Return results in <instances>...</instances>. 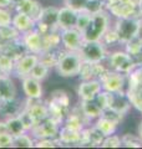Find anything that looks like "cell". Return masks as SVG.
Returning <instances> with one entry per match:
<instances>
[{"label": "cell", "mask_w": 142, "mask_h": 149, "mask_svg": "<svg viewBox=\"0 0 142 149\" xmlns=\"http://www.w3.org/2000/svg\"><path fill=\"white\" fill-rule=\"evenodd\" d=\"M102 10H106L105 4H103V0H87L85 11H87L89 14H91L92 15V14L100 13Z\"/></svg>", "instance_id": "ab89813d"}, {"label": "cell", "mask_w": 142, "mask_h": 149, "mask_svg": "<svg viewBox=\"0 0 142 149\" xmlns=\"http://www.w3.org/2000/svg\"><path fill=\"white\" fill-rule=\"evenodd\" d=\"M101 116L106 117L107 119L112 120V122L115 123V124H117V125H120V124L122 123V120H124V118H125V116L122 114V113H120V112H117V111L112 109V108H106V109H103Z\"/></svg>", "instance_id": "f35d334b"}, {"label": "cell", "mask_w": 142, "mask_h": 149, "mask_svg": "<svg viewBox=\"0 0 142 149\" xmlns=\"http://www.w3.org/2000/svg\"><path fill=\"white\" fill-rule=\"evenodd\" d=\"M15 68V60L6 54L0 52V73L11 74Z\"/></svg>", "instance_id": "1f68e13d"}, {"label": "cell", "mask_w": 142, "mask_h": 149, "mask_svg": "<svg viewBox=\"0 0 142 149\" xmlns=\"http://www.w3.org/2000/svg\"><path fill=\"white\" fill-rule=\"evenodd\" d=\"M81 63L82 58L80 56L79 51H66L64 49H60L55 70L61 77H75L79 76Z\"/></svg>", "instance_id": "7a4b0ae2"}, {"label": "cell", "mask_w": 142, "mask_h": 149, "mask_svg": "<svg viewBox=\"0 0 142 149\" xmlns=\"http://www.w3.org/2000/svg\"><path fill=\"white\" fill-rule=\"evenodd\" d=\"M49 72H50V68L39 60V62H37L34 66V68L31 70L29 76H31L32 78H35V80H37V81L42 82L47 76H49Z\"/></svg>", "instance_id": "d6a6232c"}, {"label": "cell", "mask_w": 142, "mask_h": 149, "mask_svg": "<svg viewBox=\"0 0 142 149\" xmlns=\"http://www.w3.org/2000/svg\"><path fill=\"white\" fill-rule=\"evenodd\" d=\"M21 1H24V0H10V3H11V8L14 9L16 5H19V4H20Z\"/></svg>", "instance_id": "c3c4849f"}, {"label": "cell", "mask_w": 142, "mask_h": 149, "mask_svg": "<svg viewBox=\"0 0 142 149\" xmlns=\"http://www.w3.org/2000/svg\"><path fill=\"white\" fill-rule=\"evenodd\" d=\"M120 147H122L121 136H118L116 133L106 136L101 143V148H120Z\"/></svg>", "instance_id": "d590c367"}, {"label": "cell", "mask_w": 142, "mask_h": 149, "mask_svg": "<svg viewBox=\"0 0 142 149\" xmlns=\"http://www.w3.org/2000/svg\"><path fill=\"white\" fill-rule=\"evenodd\" d=\"M86 4H87V0H69V1L65 3V5H67L71 9L80 13V11H85Z\"/></svg>", "instance_id": "f6af8a7d"}, {"label": "cell", "mask_w": 142, "mask_h": 149, "mask_svg": "<svg viewBox=\"0 0 142 149\" xmlns=\"http://www.w3.org/2000/svg\"><path fill=\"white\" fill-rule=\"evenodd\" d=\"M59 141L63 143V146L65 144H74V146H80L81 142V130H74L70 129L65 125H61L58 133Z\"/></svg>", "instance_id": "d4e9b609"}, {"label": "cell", "mask_w": 142, "mask_h": 149, "mask_svg": "<svg viewBox=\"0 0 142 149\" xmlns=\"http://www.w3.org/2000/svg\"><path fill=\"white\" fill-rule=\"evenodd\" d=\"M142 19L140 16H130L116 19L112 25V29L115 30L116 35L120 41V45H125L131 39L137 36L138 34V27Z\"/></svg>", "instance_id": "5b68a950"}, {"label": "cell", "mask_w": 142, "mask_h": 149, "mask_svg": "<svg viewBox=\"0 0 142 149\" xmlns=\"http://www.w3.org/2000/svg\"><path fill=\"white\" fill-rule=\"evenodd\" d=\"M35 141L36 139L31 136V133L29 134V132H25L14 137L13 148H32L35 147Z\"/></svg>", "instance_id": "4dcf8cb0"}, {"label": "cell", "mask_w": 142, "mask_h": 149, "mask_svg": "<svg viewBox=\"0 0 142 149\" xmlns=\"http://www.w3.org/2000/svg\"><path fill=\"white\" fill-rule=\"evenodd\" d=\"M101 41H102V44L105 45L106 47H111V46H115V45H120V41H118V37L116 35L115 30L112 29V25H111L110 29L105 32V35L102 36Z\"/></svg>", "instance_id": "8d00e7d4"}, {"label": "cell", "mask_w": 142, "mask_h": 149, "mask_svg": "<svg viewBox=\"0 0 142 149\" xmlns=\"http://www.w3.org/2000/svg\"><path fill=\"white\" fill-rule=\"evenodd\" d=\"M108 70L107 66L103 65V62L100 63H92L89 61H82L81 67H80V72L79 76L81 78V81H86V80H92V78H100L105 74V72Z\"/></svg>", "instance_id": "2e32d148"}, {"label": "cell", "mask_w": 142, "mask_h": 149, "mask_svg": "<svg viewBox=\"0 0 142 149\" xmlns=\"http://www.w3.org/2000/svg\"><path fill=\"white\" fill-rule=\"evenodd\" d=\"M5 127H6V130L13 137H16L19 134H22V133L26 132L25 125H24L21 118L19 117V114L8 117L5 119Z\"/></svg>", "instance_id": "484cf974"}, {"label": "cell", "mask_w": 142, "mask_h": 149, "mask_svg": "<svg viewBox=\"0 0 142 149\" xmlns=\"http://www.w3.org/2000/svg\"><path fill=\"white\" fill-rule=\"evenodd\" d=\"M79 13L74 9H71L67 5H64L59 8V14H58V26L59 30H65V29H72L76 27V21H77Z\"/></svg>", "instance_id": "d6986e66"}, {"label": "cell", "mask_w": 142, "mask_h": 149, "mask_svg": "<svg viewBox=\"0 0 142 149\" xmlns=\"http://www.w3.org/2000/svg\"><path fill=\"white\" fill-rule=\"evenodd\" d=\"M102 91L101 81L97 78L81 81L77 87V96L80 101H92Z\"/></svg>", "instance_id": "9a60e30c"}, {"label": "cell", "mask_w": 142, "mask_h": 149, "mask_svg": "<svg viewBox=\"0 0 142 149\" xmlns=\"http://www.w3.org/2000/svg\"><path fill=\"white\" fill-rule=\"evenodd\" d=\"M90 19H91V14H89L87 11H80L76 21V29L82 32L87 27Z\"/></svg>", "instance_id": "7bdbcfd3"}, {"label": "cell", "mask_w": 142, "mask_h": 149, "mask_svg": "<svg viewBox=\"0 0 142 149\" xmlns=\"http://www.w3.org/2000/svg\"><path fill=\"white\" fill-rule=\"evenodd\" d=\"M117 112H120L124 116H126L132 108V104L129 100V97L126 95V91L121 92H111V100H110V107Z\"/></svg>", "instance_id": "7402d4cb"}, {"label": "cell", "mask_w": 142, "mask_h": 149, "mask_svg": "<svg viewBox=\"0 0 142 149\" xmlns=\"http://www.w3.org/2000/svg\"><path fill=\"white\" fill-rule=\"evenodd\" d=\"M39 55L32 54V52H26L21 57H19L15 61V68H14V74L20 78L29 76L31 70L34 68L35 65L39 62Z\"/></svg>", "instance_id": "7c38bea8"}, {"label": "cell", "mask_w": 142, "mask_h": 149, "mask_svg": "<svg viewBox=\"0 0 142 149\" xmlns=\"http://www.w3.org/2000/svg\"><path fill=\"white\" fill-rule=\"evenodd\" d=\"M66 1H69V0H64V3H66Z\"/></svg>", "instance_id": "f5cc1de1"}, {"label": "cell", "mask_w": 142, "mask_h": 149, "mask_svg": "<svg viewBox=\"0 0 142 149\" xmlns=\"http://www.w3.org/2000/svg\"><path fill=\"white\" fill-rule=\"evenodd\" d=\"M79 107H80L82 114L86 117V119L89 120V122H93V120H96L98 117H101V114H102L101 107L95 102V100H92V101H80Z\"/></svg>", "instance_id": "cb8c5ba5"}, {"label": "cell", "mask_w": 142, "mask_h": 149, "mask_svg": "<svg viewBox=\"0 0 142 149\" xmlns=\"http://www.w3.org/2000/svg\"><path fill=\"white\" fill-rule=\"evenodd\" d=\"M137 15L142 19V0H137Z\"/></svg>", "instance_id": "bcb514c9"}, {"label": "cell", "mask_w": 142, "mask_h": 149, "mask_svg": "<svg viewBox=\"0 0 142 149\" xmlns=\"http://www.w3.org/2000/svg\"><path fill=\"white\" fill-rule=\"evenodd\" d=\"M16 86L10 74H0V100L1 103L16 100Z\"/></svg>", "instance_id": "ffe728a7"}, {"label": "cell", "mask_w": 142, "mask_h": 149, "mask_svg": "<svg viewBox=\"0 0 142 149\" xmlns=\"http://www.w3.org/2000/svg\"><path fill=\"white\" fill-rule=\"evenodd\" d=\"M93 125L96 127L100 132L103 134V136H110V134H113L116 133V130L118 128V125L115 124L112 122V120L107 119L106 117H103V116H101V117H98L96 120H95Z\"/></svg>", "instance_id": "f1b7e54d"}, {"label": "cell", "mask_w": 142, "mask_h": 149, "mask_svg": "<svg viewBox=\"0 0 142 149\" xmlns=\"http://www.w3.org/2000/svg\"><path fill=\"white\" fill-rule=\"evenodd\" d=\"M61 47L66 51H79L84 42L82 32L76 27L60 30Z\"/></svg>", "instance_id": "8fae6325"}, {"label": "cell", "mask_w": 142, "mask_h": 149, "mask_svg": "<svg viewBox=\"0 0 142 149\" xmlns=\"http://www.w3.org/2000/svg\"><path fill=\"white\" fill-rule=\"evenodd\" d=\"M102 90L107 92H121L126 91L127 86V76L121 72L113 71V70L108 68L105 72V74L100 78Z\"/></svg>", "instance_id": "ba28073f"}, {"label": "cell", "mask_w": 142, "mask_h": 149, "mask_svg": "<svg viewBox=\"0 0 142 149\" xmlns=\"http://www.w3.org/2000/svg\"><path fill=\"white\" fill-rule=\"evenodd\" d=\"M121 142H122V147H127V148H141L142 147V142L138 137V134L125 133L124 136H121Z\"/></svg>", "instance_id": "836d02e7"}, {"label": "cell", "mask_w": 142, "mask_h": 149, "mask_svg": "<svg viewBox=\"0 0 142 149\" xmlns=\"http://www.w3.org/2000/svg\"><path fill=\"white\" fill-rule=\"evenodd\" d=\"M58 14H59V8H56V6L50 5V6L42 8L40 16L36 20L35 30H37L42 35H46L51 31L59 30Z\"/></svg>", "instance_id": "52a82bcc"}, {"label": "cell", "mask_w": 142, "mask_h": 149, "mask_svg": "<svg viewBox=\"0 0 142 149\" xmlns=\"http://www.w3.org/2000/svg\"><path fill=\"white\" fill-rule=\"evenodd\" d=\"M21 88L26 98L29 100H41L42 98V85L40 81L32 78L31 76H26L21 78Z\"/></svg>", "instance_id": "ac0fdd59"}, {"label": "cell", "mask_w": 142, "mask_h": 149, "mask_svg": "<svg viewBox=\"0 0 142 149\" xmlns=\"http://www.w3.org/2000/svg\"><path fill=\"white\" fill-rule=\"evenodd\" d=\"M107 67L113 70V71L121 72L129 76V74L134 71L137 67V62L135 61V58L127 52L124 49H118V50H113L111 52H108L107 55Z\"/></svg>", "instance_id": "277c9868"}, {"label": "cell", "mask_w": 142, "mask_h": 149, "mask_svg": "<svg viewBox=\"0 0 142 149\" xmlns=\"http://www.w3.org/2000/svg\"><path fill=\"white\" fill-rule=\"evenodd\" d=\"M49 100L50 101H54V102H56V103H59V104H63L65 107H70V104H71L70 96L65 91H63V90H56V91H54L50 95V98Z\"/></svg>", "instance_id": "e575fe53"}, {"label": "cell", "mask_w": 142, "mask_h": 149, "mask_svg": "<svg viewBox=\"0 0 142 149\" xmlns=\"http://www.w3.org/2000/svg\"><path fill=\"white\" fill-rule=\"evenodd\" d=\"M22 109L26 111V113L30 116V118L34 120L35 125L49 117V108L47 104L41 102V100H29L27 98L26 103L24 104Z\"/></svg>", "instance_id": "5bb4252c"}, {"label": "cell", "mask_w": 142, "mask_h": 149, "mask_svg": "<svg viewBox=\"0 0 142 149\" xmlns=\"http://www.w3.org/2000/svg\"><path fill=\"white\" fill-rule=\"evenodd\" d=\"M20 34L13 25L5 27H0V49H3L9 42H13L18 39H20Z\"/></svg>", "instance_id": "83f0119b"}, {"label": "cell", "mask_w": 142, "mask_h": 149, "mask_svg": "<svg viewBox=\"0 0 142 149\" xmlns=\"http://www.w3.org/2000/svg\"><path fill=\"white\" fill-rule=\"evenodd\" d=\"M106 11L115 19L138 16L137 15V0H118L113 5L108 6Z\"/></svg>", "instance_id": "30bf717a"}, {"label": "cell", "mask_w": 142, "mask_h": 149, "mask_svg": "<svg viewBox=\"0 0 142 149\" xmlns=\"http://www.w3.org/2000/svg\"><path fill=\"white\" fill-rule=\"evenodd\" d=\"M89 123H91V122H89L86 119V117L82 114V112L77 104L76 107H74L72 109H70L63 125H65V127H67L70 129H74V130H82L84 128L87 127Z\"/></svg>", "instance_id": "e0dca14e"}, {"label": "cell", "mask_w": 142, "mask_h": 149, "mask_svg": "<svg viewBox=\"0 0 142 149\" xmlns=\"http://www.w3.org/2000/svg\"><path fill=\"white\" fill-rule=\"evenodd\" d=\"M126 95L132 107L142 114V65H137V67L127 76Z\"/></svg>", "instance_id": "3957f363"}, {"label": "cell", "mask_w": 142, "mask_h": 149, "mask_svg": "<svg viewBox=\"0 0 142 149\" xmlns=\"http://www.w3.org/2000/svg\"><path fill=\"white\" fill-rule=\"evenodd\" d=\"M124 46H125L124 49L135 58L137 65H140L141 63V55H142V39L141 37H138V36L134 37V39H131L129 42H126Z\"/></svg>", "instance_id": "4316f807"}, {"label": "cell", "mask_w": 142, "mask_h": 149, "mask_svg": "<svg viewBox=\"0 0 142 149\" xmlns=\"http://www.w3.org/2000/svg\"><path fill=\"white\" fill-rule=\"evenodd\" d=\"M61 49V47H60ZM60 49L58 50H47L44 51L39 55V58L42 63H45L50 70L56 67V63H58V58H59V52Z\"/></svg>", "instance_id": "f546056e"}, {"label": "cell", "mask_w": 142, "mask_h": 149, "mask_svg": "<svg viewBox=\"0 0 142 149\" xmlns=\"http://www.w3.org/2000/svg\"><path fill=\"white\" fill-rule=\"evenodd\" d=\"M137 36L142 39V20H141V24H140V27H138V34H137Z\"/></svg>", "instance_id": "816d5d0a"}, {"label": "cell", "mask_w": 142, "mask_h": 149, "mask_svg": "<svg viewBox=\"0 0 142 149\" xmlns=\"http://www.w3.org/2000/svg\"><path fill=\"white\" fill-rule=\"evenodd\" d=\"M0 8H11L10 0H0Z\"/></svg>", "instance_id": "7dc6e473"}, {"label": "cell", "mask_w": 142, "mask_h": 149, "mask_svg": "<svg viewBox=\"0 0 142 149\" xmlns=\"http://www.w3.org/2000/svg\"><path fill=\"white\" fill-rule=\"evenodd\" d=\"M3 132H6L5 120H3V122H0V133H3Z\"/></svg>", "instance_id": "681fc988"}, {"label": "cell", "mask_w": 142, "mask_h": 149, "mask_svg": "<svg viewBox=\"0 0 142 149\" xmlns=\"http://www.w3.org/2000/svg\"><path fill=\"white\" fill-rule=\"evenodd\" d=\"M61 124H59L56 120L53 118L47 117L44 120L39 122L34 128L30 130L31 136L35 139H41V138H56L59 133V129Z\"/></svg>", "instance_id": "9c48e42d"}, {"label": "cell", "mask_w": 142, "mask_h": 149, "mask_svg": "<svg viewBox=\"0 0 142 149\" xmlns=\"http://www.w3.org/2000/svg\"><path fill=\"white\" fill-rule=\"evenodd\" d=\"M111 27V15L106 10L92 14L87 27L82 31L84 40L101 41L105 32Z\"/></svg>", "instance_id": "6da1fadb"}, {"label": "cell", "mask_w": 142, "mask_h": 149, "mask_svg": "<svg viewBox=\"0 0 142 149\" xmlns=\"http://www.w3.org/2000/svg\"><path fill=\"white\" fill-rule=\"evenodd\" d=\"M11 25L19 31V34L22 35V34H25V32L34 30L36 26V21L32 17H30L29 15H26V14L20 13V11H15L13 14Z\"/></svg>", "instance_id": "44dd1931"}, {"label": "cell", "mask_w": 142, "mask_h": 149, "mask_svg": "<svg viewBox=\"0 0 142 149\" xmlns=\"http://www.w3.org/2000/svg\"><path fill=\"white\" fill-rule=\"evenodd\" d=\"M42 8L44 6H42L37 0H24L19 5L14 8V10L26 14V15H29L30 17H32L36 21L42 11Z\"/></svg>", "instance_id": "603a6c76"}, {"label": "cell", "mask_w": 142, "mask_h": 149, "mask_svg": "<svg viewBox=\"0 0 142 149\" xmlns=\"http://www.w3.org/2000/svg\"><path fill=\"white\" fill-rule=\"evenodd\" d=\"M110 100H111V92H107V91H101L98 95L96 96L95 98V102L101 107V109H106L110 107Z\"/></svg>", "instance_id": "60d3db41"}, {"label": "cell", "mask_w": 142, "mask_h": 149, "mask_svg": "<svg viewBox=\"0 0 142 149\" xmlns=\"http://www.w3.org/2000/svg\"><path fill=\"white\" fill-rule=\"evenodd\" d=\"M13 13L10 8H0V27H5L11 25Z\"/></svg>", "instance_id": "b9f144b4"}, {"label": "cell", "mask_w": 142, "mask_h": 149, "mask_svg": "<svg viewBox=\"0 0 142 149\" xmlns=\"http://www.w3.org/2000/svg\"><path fill=\"white\" fill-rule=\"evenodd\" d=\"M14 146V137L10 133L3 132L0 133V148H13Z\"/></svg>", "instance_id": "ee69618b"}, {"label": "cell", "mask_w": 142, "mask_h": 149, "mask_svg": "<svg viewBox=\"0 0 142 149\" xmlns=\"http://www.w3.org/2000/svg\"><path fill=\"white\" fill-rule=\"evenodd\" d=\"M138 137H140V139H141V142H142V119L140 120V124H138Z\"/></svg>", "instance_id": "f907efd6"}, {"label": "cell", "mask_w": 142, "mask_h": 149, "mask_svg": "<svg viewBox=\"0 0 142 149\" xmlns=\"http://www.w3.org/2000/svg\"><path fill=\"white\" fill-rule=\"evenodd\" d=\"M36 148H55V147H63V143L59 141V138H41L35 141Z\"/></svg>", "instance_id": "74e56055"}, {"label": "cell", "mask_w": 142, "mask_h": 149, "mask_svg": "<svg viewBox=\"0 0 142 149\" xmlns=\"http://www.w3.org/2000/svg\"><path fill=\"white\" fill-rule=\"evenodd\" d=\"M21 42L27 52L40 55L44 52V35L40 34L37 30H31L29 32H25L20 36Z\"/></svg>", "instance_id": "4fadbf2b"}, {"label": "cell", "mask_w": 142, "mask_h": 149, "mask_svg": "<svg viewBox=\"0 0 142 149\" xmlns=\"http://www.w3.org/2000/svg\"><path fill=\"white\" fill-rule=\"evenodd\" d=\"M82 61H89L92 63H100L106 61L108 50L102 41H86L84 40L81 47L79 50Z\"/></svg>", "instance_id": "8992f818"}]
</instances>
